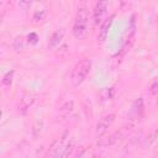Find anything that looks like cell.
I'll return each mask as SVG.
<instances>
[{"mask_svg":"<svg viewBox=\"0 0 158 158\" xmlns=\"http://www.w3.org/2000/svg\"><path fill=\"white\" fill-rule=\"evenodd\" d=\"M106 6H107V2L106 1H98L95 4V7L93 10V20H94V23H99L101 22V19L105 14V10H106Z\"/></svg>","mask_w":158,"mask_h":158,"instance_id":"52a82bcc","label":"cell"},{"mask_svg":"<svg viewBox=\"0 0 158 158\" xmlns=\"http://www.w3.org/2000/svg\"><path fill=\"white\" fill-rule=\"evenodd\" d=\"M122 137H123V130H120V131H116V132H114L112 135H110L105 141L100 142L99 144H100V146H111V144L117 143Z\"/></svg>","mask_w":158,"mask_h":158,"instance_id":"9c48e42d","label":"cell"},{"mask_svg":"<svg viewBox=\"0 0 158 158\" xmlns=\"http://www.w3.org/2000/svg\"><path fill=\"white\" fill-rule=\"evenodd\" d=\"M115 117H116L115 114H107V115L102 116V117L98 121L96 128H95V136H96L98 138L102 137V136L107 132V130L110 128V126L114 123Z\"/></svg>","mask_w":158,"mask_h":158,"instance_id":"3957f363","label":"cell"},{"mask_svg":"<svg viewBox=\"0 0 158 158\" xmlns=\"http://www.w3.org/2000/svg\"><path fill=\"white\" fill-rule=\"evenodd\" d=\"M17 5L21 10H26L28 6H31V1H19Z\"/></svg>","mask_w":158,"mask_h":158,"instance_id":"ffe728a7","label":"cell"},{"mask_svg":"<svg viewBox=\"0 0 158 158\" xmlns=\"http://www.w3.org/2000/svg\"><path fill=\"white\" fill-rule=\"evenodd\" d=\"M143 109H144L143 99H142V98L136 99V100L133 101L132 106H131V111H130V120H135V121L141 120V117L143 116Z\"/></svg>","mask_w":158,"mask_h":158,"instance_id":"5b68a950","label":"cell"},{"mask_svg":"<svg viewBox=\"0 0 158 158\" xmlns=\"http://www.w3.org/2000/svg\"><path fill=\"white\" fill-rule=\"evenodd\" d=\"M73 101H68V102H65V105L64 106H62V111H65V112H70L72 110H73Z\"/></svg>","mask_w":158,"mask_h":158,"instance_id":"d6986e66","label":"cell"},{"mask_svg":"<svg viewBox=\"0 0 158 158\" xmlns=\"http://www.w3.org/2000/svg\"><path fill=\"white\" fill-rule=\"evenodd\" d=\"M14 49L16 52H22L25 49V41H23L22 36H17L14 40Z\"/></svg>","mask_w":158,"mask_h":158,"instance_id":"4fadbf2b","label":"cell"},{"mask_svg":"<svg viewBox=\"0 0 158 158\" xmlns=\"http://www.w3.org/2000/svg\"><path fill=\"white\" fill-rule=\"evenodd\" d=\"M35 99H36V95H35V94H32V93H26V94L22 96V99L20 100V107H21L22 110L28 109V107L33 104Z\"/></svg>","mask_w":158,"mask_h":158,"instance_id":"30bf717a","label":"cell"},{"mask_svg":"<svg viewBox=\"0 0 158 158\" xmlns=\"http://www.w3.org/2000/svg\"><path fill=\"white\" fill-rule=\"evenodd\" d=\"M88 26H89V14L86 7L81 5L78 7L75 15V20L73 25V35L79 40L85 38V36L88 35V28H89Z\"/></svg>","mask_w":158,"mask_h":158,"instance_id":"6da1fadb","label":"cell"},{"mask_svg":"<svg viewBox=\"0 0 158 158\" xmlns=\"http://www.w3.org/2000/svg\"><path fill=\"white\" fill-rule=\"evenodd\" d=\"M65 137H67V133H64L63 136H60L58 139H56L53 142V144L51 146L46 158H58L59 157L60 151H62V148H63V146L65 143Z\"/></svg>","mask_w":158,"mask_h":158,"instance_id":"277c9868","label":"cell"},{"mask_svg":"<svg viewBox=\"0 0 158 158\" xmlns=\"http://www.w3.org/2000/svg\"><path fill=\"white\" fill-rule=\"evenodd\" d=\"M73 148H74V141H70V142L64 143V146H63V148H62L60 154H59V157H58V158H68V157H69V154L72 153Z\"/></svg>","mask_w":158,"mask_h":158,"instance_id":"7c38bea8","label":"cell"},{"mask_svg":"<svg viewBox=\"0 0 158 158\" xmlns=\"http://www.w3.org/2000/svg\"><path fill=\"white\" fill-rule=\"evenodd\" d=\"M148 93L151 94V95H157V93H158V80L157 79H154L152 83H151V85L148 86Z\"/></svg>","mask_w":158,"mask_h":158,"instance_id":"e0dca14e","label":"cell"},{"mask_svg":"<svg viewBox=\"0 0 158 158\" xmlns=\"http://www.w3.org/2000/svg\"><path fill=\"white\" fill-rule=\"evenodd\" d=\"M0 117H1V110H0Z\"/></svg>","mask_w":158,"mask_h":158,"instance_id":"7402d4cb","label":"cell"},{"mask_svg":"<svg viewBox=\"0 0 158 158\" xmlns=\"http://www.w3.org/2000/svg\"><path fill=\"white\" fill-rule=\"evenodd\" d=\"M64 35H65L64 28H58V30H56V31L52 33L51 38H49V42H48V49H49V51L56 49V48L60 44V42H62Z\"/></svg>","mask_w":158,"mask_h":158,"instance_id":"8992f818","label":"cell"},{"mask_svg":"<svg viewBox=\"0 0 158 158\" xmlns=\"http://www.w3.org/2000/svg\"><path fill=\"white\" fill-rule=\"evenodd\" d=\"M90 68H91V62L89 59H81L79 60L74 68H73V72H72V75H70V80H72V84L74 86H79L88 77L89 72H90Z\"/></svg>","mask_w":158,"mask_h":158,"instance_id":"7a4b0ae2","label":"cell"},{"mask_svg":"<svg viewBox=\"0 0 158 158\" xmlns=\"http://www.w3.org/2000/svg\"><path fill=\"white\" fill-rule=\"evenodd\" d=\"M14 74H15V72H14V70L7 72V73L2 77V79H1V84H2V85H5V86H10V85H11V83H12V79H14Z\"/></svg>","mask_w":158,"mask_h":158,"instance_id":"9a60e30c","label":"cell"},{"mask_svg":"<svg viewBox=\"0 0 158 158\" xmlns=\"http://www.w3.org/2000/svg\"><path fill=\"white\" fill-rule=\"evenodd\" d=\"M46 16H47V10H44V9H43V10H37V11L33 14L32 20H33L35 23H38V22L43 21Z\"/></svg>","mask_w":158,"mask_h":158,"instance_id":"5bb4252c","label":"cell"},{"mask_svg":"<svg viewBox=\"0 0 158 158\" xmlns=\"http://www.w3.org/2000/svg\"><path fill=\"white\" fill-rule=\"evenodd\" d=\"M114 95H115V89L114 88H102L100 91H99V96H100V99L102 100V101H109V100H111L112 98H114Z\"/></svg>","mask_w":158,"mask_h":158,"instance_id":"8fae6325","label":"cell"},{"mask_svg":"<svg viewBox=\"0 0 158 158\" xmlns=\"http://www.w3.org/2000/svg\"><path fill=\"white\" fill-rule=\"evenodd\" d=\"M114 17H115V15H111V16H109V17L101 23L100 30H99V35H98V38H99L100 42H104V41L107 38L109 30H110V27H111V25H112Z\"/></svg>","mask_w":158,"mask_h":158,"instance_id":"ba28073f","label":"cell"},{"mask_svg":"<svg viewBox=\"0 0 158 158\" xmlns=\"http://www.w3.org/2000/svg\"><path fill=\"white\" fill-rule=\"evenodd\" d=\"M1 22H2V14H0V25H1Z\"/></svg>","mask_w":158,"mask_h":158,"instance_id":"44dd1931","label":"cell"},{"mask_svg":"<svg viewBox=\"0 0 158 158\" xmlns=\"http://www.w3.org/2000/svg\"><path fill=\"white\" fill-rule=\"evenodd\" d=\"M27 41H28L30 43H32V44H36L37 41H38V36H37V33H35V32L30 33V35L27 36Z\"/></svg>","mask_w":158,"mask_h":158,"instance_id":"ac0fdd59","label":"cell"},{"mask_svg":"<svg viewBox=\"0 0 158 158\" xmlns=\"http://www.w3.org/2000/svg\"><path fill=\"white\" fill-rule=\"evenodd\" d=\"M42 127H43L42 121H36L33 123V126H32V136H33V138H37L40 136V133L42 131Z\"/></svg>","mask_w":158,"mask_h":158,"instance_id":"2e32d148","label":"cell"}]
</instances>
